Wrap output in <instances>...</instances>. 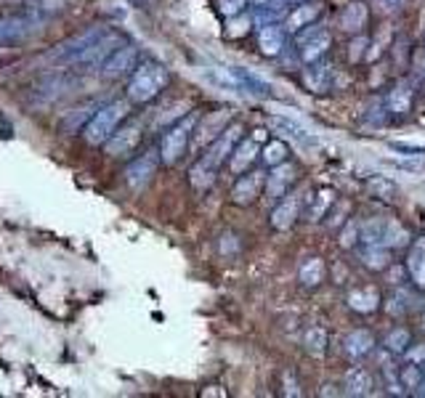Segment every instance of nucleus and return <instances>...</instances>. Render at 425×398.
Masks as SVG:
<instances>
[{"mask_svg": "<svg viewBox=\"0 0 425 398\" xmlns=\"http://www.w3.org/2000/svg\"><path fill=\"white\" fill-rule=\"evenodd\" d=\"M128 109H131L128 101H112V104L99 107L91 114V119L82 125V139L91 146H104L112 139V133L122 125V119L128 117Z\"/></svg>", "mask_w": 425, "mask_h": 398, "instance_id": "nucleus-3", "label": "nucleus"}, {"mask_svg": "<svg viewBox=\"0 0 425 398\" xmlns=\"http://www.w3.org/2000/svg\"><path fill=\"white\" fill-rule=\"evenodd\" d=\"M168 82H171V72L165 70L160 61H141L128 80V101L146 104V101L157 99Z\"/></svg>", "mask_w": 425, "mask_h": 398, "instance_id": "nucleus-2", "label": "nucleus"}, {"mask_svg": "<svg viewBox=\"0 0 425 398\" xmlns=\"http://www.w3.org/2000/svg\"><path fill=\"white\" fill-rule=\"evenodd\" d=\"M412 338H409V329H394L388 338H385V348L394 350V353H404V350H409L412 345Z\"/></svg>", "mask_w": 425, "mask_h": 398, "instance_id": "nucleus-30", "label": "nucleus"}, {"mask_svg": "<svg viewBox=\"0 0 425 398\" xmlns=\"http://www.w3.org/2000/svg\"><path fill=\"white\" fill-rule=\"evenodd\" d=\"M64 93H67V77L64 75H51V77L43 80L41 85L32 88V99L38 104H48V101L61 99Z\"/></svg>", "mask_w": 425, "mask_h": 398, "instance_id": "nucleus-16", "label": "nucleus"}, {"mask_svg": "<svg viewBox=\"0 0 425 398\" xmlns=\"http://www.w3.org/2000/svg\"><path fill=\"white\" fill-rule=\"evenodd\" d=\"M237 82L242 85L244 93H250V96H271V85L266 82L264 77H258L253 70H247V67H229Z\"/></svg>", "mask_w": 425, "mask_h": 398, "instance_id": "nucleus-15", "label": "nucleus"}, {"mask_svg": "<svg viewBox=\"0 0 425 398\" xmlns=\"http://www.w3.org/2000/svg\"><path fill=\"white\" fill-rule=\"evenodd\" d=\"M298 48H301V61L306 64H314L316 59H322L324 50L330 48V32L324 30H306L301 38H298Z\"/></svg>", "mask_w": 425, "mask_h": 398, "instance_id": "nucleus-11", "label": "nucleus"}, {"mask_svg": "<svg viewBox=\"0 0 425 398\" xmlns=\"http://www.w3.org/2000/svg\"><path fill=\"white\" fill-rule=\"evenodd\" d=\"M264 139V133L261 136H250V139H242L232 151V170L234 173H247V168L253 165L255 159H258V141Z\"/></svg>", "mask_w": 425, "mask_h": 398, "instance_id": "nucleus-14", "label": "nucleus"}, {"mask_svg": "<svg viewBox=\"0 0 425 398\" xmlns=\"http://www.w3.org/2000/svg\"><path fill=\"white\" fill-rule=\"evenodd\" d=\"M266 186V173H242L240 181H237V186H234V202L237 205H250L255 199L261 197V189Z\"/></svg>", "mask_w": 425, "mask_h": 398, "instance_id": "nucleus-13", "label": "nucleus"}, {"mask_svg": "<svg viewBox=\"0 0 425 398\" xmlns=\"http://www.w3.org/2000/svg\"><path fill=\"white\" fill-rule=\"evenodd\" d=\"M324 279V260L322 258H308L301 266V281L306 287H316Z\"/></svg>", "mask_w": 425, "mask_h": 398, "instance_id": "nucleus-26", "label": "nucleus"}, {"mask_svg": "<svg viewBox=\"0 0 425 398\" xmlns=\"http://www.w3.org/2000/svg\"><path fill=\"white\" fill-rule=\"evenodd\" d=\"M303 348L314 356H322L327 350V332L322 327H308L303 332Z\"/></svg>", "mask_w": 425, "mask_h": 398, "instance_id": "nucleus-27", "label": "nucleus"}, {"mask_svg": "<svg viewBox=\"0 0 425 398\" xmlns=\"http://www.w3.org/2000/svg\"><path fill=\"white\" fill-rule=\"evenodd\" d=\"M372 348H375V338L370 332H365V329H356V332H351V335L343 340V353L348 358H354V361L370 356Z\"/></svg>", "mask_w": 425, "mask_h": 398, "instance_id": "nucleus-17", "label": "nucleus"}, {"mask_svg": "<svg viewBox=\"0 0 425 398\" xmlns=\"http://www.w3.org/2000/svg\"><path fill=\"white\" fill-rule=\"evenodd\" d=\"M160 149L157 151H146V154H141V157H136L128 165V170H125V181H128V186H133V189H141V186H146L149 181H152L154 170H157V162H160Z\"/></svg>", "mask_w": 425, "mask_h": 398, "instance_id": "nucleus-10", "label": "nucleus"}, {"mask_svg": "<svg viewBox=\"0 0 425 398\" xmlns=\"http://www.w3.org/2000/svg\"><path fill=\"white\" fill-rule=\"evenodd\" d=\"M367 24V6L365 3H351L343 11V30L345 32H359Z\"/></svg>", "mask_w": 425, "mask_h": 398, "instance_id": "nucleus-25", "label": "nucleus"}, {"mask_svg": "<svg viewBox=\"0 0 425 398\" xmlns=\"http://www.w3.org/2000/svg\"><path fill=\"white\" fill-rule=\"evenodd\" d=\"M258 45H261L266 56H276L284 45V30L276 27V24H264L261 32H258Z\"/></svg>", "mask_w": 425, "mask_h": 398, "instance_id": "nucleus-21", "label": "nucleus"}, {"mask_svg": "<svg viewBox=\"0 0 425 398\" xmlns=\"http://www.w3.org/2000/svg\"><path fill=\"white\" fill-rule=\"evenodd\" d=\"M319 16V6L314 3H301V6H295L293 14L287 16V30H301V27H308L311 21Z\"/></svg>", "mask_w": 425, "mask_h": 398, "instance_id": "nucleus-24", "label": "nucleus"}, {"mask_svg": "<svg viewBox=\"0 0 425 398\" xmlns=\"http://www.w3.org/2000/svg\"><path fill=\"white\" fill-rule=\"evenodd\" d=\"M362 263L370 266V269H385L391 263V255L377 244H367V249L362 252Z\"/></svg>", "mask_w": 425, "mask_h": 398, "instance_id": "nucleus-28", "label": "nucleus"}, {"mask_svg": "<svg viewBox=\"0 0 425 398\" xmlns=\"http://www.w3.org/2000/svg\"><path fill=\"white\" fill-rule=\"evenodd\" d=\"M232 119V112H212L203 122H197V128H194V136H192V146L194 149H205V146H210L212 141L221 136L223 130H226V122Z\"/></svg>", "mask_w": 425, "mask_h": 398, "instance_id": "nucleus-9", "label": "nucleus"}, {"mask_svg": "<svg viewBox=\"0 0 425 398\" xmlns=\"http://www.w3.org/2000/svg\"><path fill=\"white\" fill-rule=\"evenodd\" d=\"M141 144V125L139 122H128L112 133V139L104 144V149L109 157H128Z\"/></svg>", "mask_w": 425, "mask_h": 398, "instance_id": "nucleus-7", "label": "nucleus"}, {"mask_svg": "<svg viewBox=\"0 0 425 398\" xmlns=\"http://www.w3.org/2000/svg\"><path fill=\"white\" fill-rule=\"evenodd\" d=\"M194 128H197V117L194 114H186V117H181L168 128V133L160 141V157L165 165H178L181 162L183 154L192 146Z\"/></svg>", "mask_w": 425, "mask_h": 398, "instance_id": "nucleus-4", "label": "nucleus"}, {"mask_svg": "<svg viewBox=\"0 0 425 398\" xmlns=\"http://www.w3.org/2000/svg\"><path fill=\"white\" fill-rule=\"evenodd\" d=\"M107 35V30L104 27H91L88 32H80V35H75V38H70L67 43H61V45H56V50L51 53V59L56 61V64H72V67H80L82 59H85V53L99 43V40Z\"/></svg>", "mask_w": 425, "mask_h": 398, "instance_id": "nucleus-5", "label": "nucleus"}, {"mask_svg": "<svg viewBox=\"0 0 425 398\" xmlns=\"http://www.w3.org/2000/svg\"><path fill=\"white\" fill-rule=\"evenodd\" d=\"M306 202H308V208H306V218L308 220H322L324 215H327V210H330V205L335 202V194L330 189L327 191H316L314 197H306Z\"/></svg>", "mask_w": 425, "mask_h": 398, "instance_id": "nucleus-23", "label": "nucleus"}, {"mask_svg": "<svg viewBox=\"0 0 425 398\" xmlns=\"http://www.w3.org/2000/svg\"><path fill=\"white\" fill-rule=\"evenodd\" d=\"M45 27V16L38 11H30L24 16H3L0 19V43H19L32 38L35 32Z\"/></svg>", "mask_w": 425, "mask_h": 398, "instance_id": "nucleus-6", "label": "nucleus"}, {"mask_svg": "<svg viewBox=\"0 0 425 398\" xmlns=\"http://www.w3.org/2000/svg\"><path fill=\"white\" fill-rule=\"evenodd\" d=\"M242 141V125H229L218 139L212 141L208 151L194 162V168L189 170V181L197 191H208L212 186V181L218 176V170L226 159L232 157L234 146Z\"/></svg>", "mask_w": 425, "mask_h": 398, "instance_id": "nucleus-1", "label": "nucleus"}, {"mask_svg": "<svg viewBox=\"0 0 425 398\" xmlns=\"http://www.w3.org/2000/svg\"><path fill=\"white\" fill-rule=\"evenodd\" d=\"M136 56H139V48L131 45V43H122L117 50H112V56L99 67V75L104 80H117L122 75L133 72V64H136Z\"/></svg>", "mask_w": 425, "mask_h": 398, "instance_id": "nucleus-8", "label": "nucleus"}, {"mask_svg": "<svg viewBox=\"0 0 425 398\" xmlns=\"http://www.w3.org/2000/svg\"><path fill=\"white\" fill-rule=\"evenodd\" d=\"M343 390L348 396H367L372 393V375L367 367H351L343 377Z\"/></svg>", "mask_w": 425, "mask_h": 398, "instance_id": "nucleus-18", "label": "nucleus"}, {"mask_svg": "<svg viewBox=\"0 0 425 398\" xmlns=\"http://www.w3.org/2000/svg\"><path fill=\"white\" fill-rule=\"evenodd\" d=\"M293 178H295V170L290 168V165H284V168L282 165H276L271 176H266V194L274 199L284 197V191H287V186L293 183Z\"/></svg>", "mask_w": 425, "mask_h": 398, "instance_id": "nucleus-20", "label": "nucleus"}, {"mask_svg": "<svg viewBox=\"0 0 425 398\" xmlns=\"http://www.w3.org/2000/svg\"><path fill=\"white\" fill-rule=\"evenodd\" d=\"M348 308L359 311V313H372L377 306H380V295H377V289L375 287H362V289H351L348 292Z\"/></svg>", "mask_w": 425, "mask_h": 398, "instance_id": "nucleus-19", "label": "nucleus"}, {"mask_svg": "<svg viewBox=\"0 0 425 398\" xmlns=\"http://www.w3.org/2000/svg\"><path fill=\"white\" fill-rule=\"evenodd\" d=\"M287 154H290L287 144H282V141H271V144L264 149V162L269 165V168H276V165H284V162H287Z\"/></svg>", "mask_w": 425, "mask_h": 398, "instance_id": "nucleus-29", "label": "nucleus"}, {"mask_svg": "<svg viewBox=\"0 0 425 398\" xmlns=\"http://www.w3.org/2000/svg\"><path fill=\"white\" fill-rule=\"evenodd\" d=\"M394 149L409 151V154H425V146H407V144H394Z\"/></svg>", "mask_w": 425, "mask_h": 398, "instance_id": "nucleus-32", "label": "nucleus"}, {"mask_svg": "<svg viewBox=\"0 0 425 398\" xmlns=\"http://www.w3.org/2000/svg\"><path fill=\"white\" fill-rule=\"evenodd\" d=\"M303 205L306 199L303 194H284L282 202H279V208L271 213V223L274 229H290L295 220L301 218V213H303Z\"/></svg>", "mask_w": 425, "mask_h": 398, "instance_id": "nucleus-12", "label": "nucleus"}, {"mask_svg": "<svg viewBox=\"0 0 425 398\" xmlns=\"http://www.w3.org/2000/svg\"><path fill=\"white\" fill-rule=\"evenodd\" d=\"M244 3H247V0H221V11L232 16V14H240V11L244 9Z\"/></svg>", "mask_w": 425, "mask_h": 398, "instance_id": "nucleus-31", "label": "nucleus"}, {"mask_svg": "<svg viewBox=\"0 0 425 398\" xmlns=\"http://www.w3.org/2000/svg\"><path fill=\"white\" fill-rule=\"evenodd\" d=\"M271 125L282 136H287V139H293V141H298V144H306V146H314L316 144V136H311L306 128H301L298 122H293V119H287V117H274L271 119Z\"/></svg>", "mask_w": 425, "mask_h": 398, "instance_id": "nucleus-22", "label": "nucleus"}]
</instances>
